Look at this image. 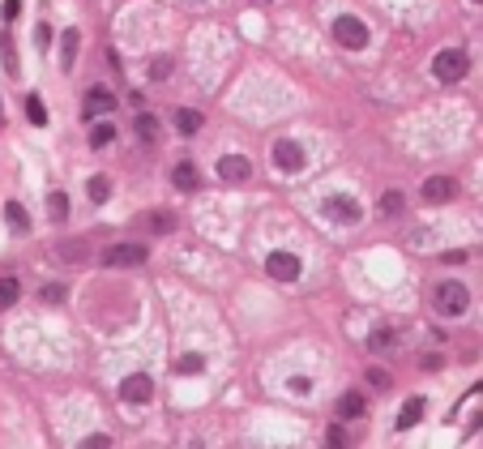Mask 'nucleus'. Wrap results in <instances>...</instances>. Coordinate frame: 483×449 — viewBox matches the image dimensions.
<instances>
[{
  "mask_svg": "<svg viewBox=\"0 0 483 449\" xmlns=\"http://www.w3.org/2000/svg\"><path fill=\"white\" fill-rule=\"evenodd\" d=\"M176 368H180V373H201V368H205V360H201V355H180V360H176Z\"/></svg>",
  "mask_w": 483,
  "mask_h": 449,
  "instance_id": "29",
  "label": "nucleus"
},
{
  "mask_svg": "<svg viewBox=\"0 0 483 449\" xmlns=\"http://www.w3.org/2000/svg\"><path fill=\"white\" fill-rule=\"evenodd\" d=\"M467 73H471V56H467L462 47H445V51L432 56V77H437L441 86H454V81H462Z\"/></svg>",
  "mask_w": 483,
  "mask_h": 449,
  "instance_id": "1",
  "label": "nucleus"
},
{
  "mask_svg": "<svg viewBox=\"0 0 483 449\" xmlns=\"http://www.w3.org/2000/svg\"><path fill=\"white\" fill-rule=\"evenodd\" d=\"M111 141H116V124H111V120H103V124L90 128V146H94V150H103V146H111Z\"/></svg>",
  "mask_w": 483,
  "mask_h": 449,
  "instance_id": "18",
  "label": "nucleus"
},
{
  "mask_svg": "<svg viewBox=\"0 0 483 449\" xmlns=\"http://www.w3.org/2000/svg\"><path fill=\"white\" fill-rule=\"evenodd\" d=\"M334 39L347 47V51H364L368 47V26L360 21V17H351V13H342L338 21H334Z\"/></svg>",
  "mask_w": 483,
  "mask_h": 449,
  "instance_id": "3",
  "label": "nucleus"
},
{
  "mask_svg": "<svg viewBox=\"0 0 483 449\" xmlns=\"http://www.w3.org/2000/svg\"><path fill=\"white\" fill-rule=\"evenodd\" d=\"M120 398H124L128 407H146V403L154 398V385H150V377H146V373H133V377H124V381H120Z\"/></svg>",
  "mask_w": 483,
  "mask_h": 449,
  "instance_id": "9",
  "label": "nucleus"
},
{
  "mask_svg": "<svg viewBox=\"0 0 483 449\" xmlns=\"http://www.w3.org/2000/svg\"><path fill=\"white\" fill-rule=\"evenodd\" d=\"M287 385H291V394H300V398H304V394H312V381H308V377H291Z\"/></svg>",
  "mask_w": 483,
  "mask_h": 449,
  "instance_id": "32",
  "label": "nucleus"
},
{
  "mask_svg": "<svg viewBox=\"0 0 483 449\" xmlns=\"http://www.w3.org/2000/svg\"><path fill=\"white\" fill-rule=\"evenodd\" d=\"M26 120H30L34 128H43V124H47V107H43V99H39V94H30V99H26Z\"/></svg>",
  "mask_w": 483,
  "mask_h": 449,
  "instance_id": "22",
  "label": "nucleus"
},
{
  "mask_svg": "<svg viewBox=\"0 0 483 449\" xmlns=\"http://www.w3.org/2000/svg\"><path fill=\"white\" fill-rule=\"evenodd\" d=\"M111 445V437L107 433H94V437H86V449H107Z\"/></svg>",
  "mask_w": 483,
  "mask_h": 449,
  "instance_id": "33",
  "label": "nucleus"
},
{
  "mask_svg": "<svg viewBox=\"0 0 483 449\" xmlns=\"http://www.w3.org/2000/svg\"><path fill=\"white\" fill-rule=\"evenodd\" d=\"M265 270H270V278L274 283H300V257L295 253H270L265 257Z\"/></svg>",
  "mask_w": 483,
  "mask_h": 449,
  "instance_id": "8",
  "label": "nucleus"
},
{
  "mask_svg": "<svg viewBox=\"0 0 483 449\" xmlns=\"http://www.w3.org/2000/svg\"><path fill=\"white\" fill-rule=\"evenodd\" d=\"M107 111H116V94H111L107 86H90L86 99H81V116H86V120H103Z\"/></svg>",
  "mask_w": 483,
  "mask_h": 449,
  "instance_id": "7",
  "label": "nucleus"
},
{
  "mask_svg": "<svg viewBox=\"0 0 483 449\" xmlns=\"http://www.w3.org/2000/svg\"><path fill=\"white\" fill-rule=\"evenodd\" d=\"M171 77V56H154L150 60V81H167Z\"/></svg>",
  "mask_w": 483,
  "mask_h": 449,
  "instance_id": "27",
  "label": "nucleus"
},
{
  "mask_svg": "<svg viewBox=\"0 0 483 449\" xmlns=\"http://www.w3.org/2000/svg\"><path fill=\"white\" fill-rule=\"evenodd\" d=\"M218 176H223L227 184H240V180L253 176V163H248L244 154H223V158H218Z\"/></svg>",
  "mask_w": 483,
  "mask_h": 449,
  "instance_id": "11",
  "label": "nucleus"
},
{
  "mask_svg": "<svg viewBox=\"0 0 483 449\" xmlns=\"http://www.w3.org/2000/svg\"><path fill=\"white\" fill-rule=\"evenodd\" d=\"M56 253H60V261H68V266L86 261V244H81V240H64V244H56Z\"/></svg>",
  "mask_w": 483,
  "mask_h": 449,
  "instance_id": "21",
  "label": "nucleus"
},
{
  "mask_svg": "<svg viewBox=\"0 0 483 449\" xmlns=\"http://www.w3.org/2000/svg\"><path fill=\"white\" fill-rule=\"evenodd\" d=\"M137 137H141L146 146H154V141H158V120H154L150 111H141V116H137Z\"/></svg>",
  "mask_w": 483,
  "mask_h": 449,
  "instance_id": "17",
  "label": "nucleus"
},
{
  "mask_svg": "<svg viewBox=\"0 0 483 449\" xmlns=\"http://www.w3.org/2000/svg\"><path fill=\"white\" fill-rule=\"evenodd\" d=\"M304 163H308V154H304V146L300 141H291V137H283V141H274V167L278 171H304Z\"/></svg>",
  "mask_w": 483,
  "mask_h": 449,
  "instance_id": "5",
  "label": "nucleus"
},
{
  "mask_svg": "<svg viewBox=\"0 0 483 449\" xmlns=\"http://www.w3.org/2000/svg\"><path fill=\"white\" fill-rule=\"evenodd\" d=\"M458 197V180L454 176H428L424 180V201L428 206H445V201H454Z\"/></svg>",
  "mask_w": 483,
  "mask_h": 449,
  "instance_id": "10",
  "label": "nucleus"
},
{
  "mask_svg": "<svg viewBox=\"0 0 483 449\" xmlns=\"http://www.w3.org/2000/svg\"><path fill=\"white\" fill-rule=\"evenodd\" d=\"M330 445H347V428H342V424L330 428Z\"/></svg>",
  "mask_w": 483,
  "mask_h": 449,
  "instance_id": "35",
  "label": "nucleus"
},
{
  "mask_svg": "<svg viewBox=\"0 0 483 449\" xmlns=\"http://www.w3.org/2000/svg\"><path fill=\"white\" fill-rule=\"evenodd\" d=\"M321 214H325L330 223H342V227H355V223L364 218V210H360L355 197H330V201L321 206Z\"/></svg>",
  "mask_w": 483,
  "mask_h": 449,
  "instance_id": "6",
  "label": "nucleus"
},
{
  "mask_svg": "<svg viewBox=\"0 0 483 449\" xmlns=\"http://www.w3.org/2000/svg\"><path fill=\"white\" fill-rule=\"evenodd\" d=\"M176 128H180L184 137H193V133L201 128V111H193V107H180V111H176Z\"/></svg>",
  "mask_w": 483,
  "mask_h": 449,
  "instance_id": "15",
  "label": "nucleus"
},
{
  "mask_svg": "<svg viewBox=\"0 0 483 449\" xmlns=\"http://www.w3.org/2000/svg\"><path fill=\"white\" fill-rule=\"evenodd\" d=\"M43 300H47V304H60V300H64V287H60V283H47V287H43Z\"/></svg>",
  "mask_w": 483,
  "mask_h": 449,
  "instance_id": "31",
  "label": "nucleus"
},
{
  "mask_svg": "<svg viewBox=\"0 0 483 449\" xmlns=\"http://www.w3.org/2000/svg\"><path fill=\"white\" fill-rule=\"evenodd\" d=\"M17 296H21V283H17V278H0V313H4L9 304H17Z\"/></svg>",
  "mask_w": 483,
  "mask_h": 449,
  "instance_id": "24",
  "label": "nucleus"
},
{
  "mask_svg": "<svg viewBox=\"0 0 483 449\" xmlns=\"http://www.w3.org/2000/svg\"><path fill=\"white\" fill-rule=\"evenodd\" d=\"M432 300H437V308H441L445 317H462V313L471 308V291H467L462 283H437Z\"/></svg>",
  "mask_w": 483,
  "mask_h": 449,
  "instance_id": "2",
  "label": "nucleus"
},
{
  "mask_svg": "<svg viewBox=\"0 0 483 449\" xmlns=\"http://www.w3.org/2000/svg\"><path fill=\"white\" fill-rule=\"evenodd\" d=\"M4 218H9V227H13V231H26V227H30V218H26V210H21L17 201H9V206H4Z\"/></svg>",
  "mask_w": 483,
  "mask_h": 449,
  "instance_id": "26",
  "label": "nucleus"
},
{
  "mask_svg": "<svg viewBox=\"0 0 483 449\" xmlns=\"http://www.w3.org/2000/svg\"><path fill=\"white\" fill-rule=\"evenodd\" d=\"M368 347H372V351H385V347H394V334H390V330H372Z\"/></svg>",
  "mask_w": 483,
  "mask_h": 449,
  "instance_id": "28",
  "label": "nucleus"
},
{
  "mask_svg": "<svg viewBox=\"0 0 483 449\" xmlns=\"http://www.w3.org/2000/svg\"><path fill=\"white\" fill-rule=\"evenodd\" d=\"M146 244H137V240H120V244H111L107 253H103V266H111V270H128V266H141L146 261Z\"/></svg>",
  "mask_w": 483,
  "mask_h": 449,
  "instance_id": "4",
  "label": "nucleus"
},
{
  "mask_svg": "<svg viewBox=\"0 0 483 449\" xmlns=\"http://www.w3.org/2000/svg\"><path fill=\"white\" fill-rule=\"evenodd\" d=\"M475 4H483V0H475Z\"/></svg>",
  "mask_w": 483,
  "mask_h": 449,
  "instance_id": "37",
  "label": "nucleus"
},
{
  "mask_svg": "<svg viewBox=\"0 0 483 449\" xmlns=\"http://www.w3.org/2000/svg\"><path fill=\"white\" fill-rule=\"evenodd\" d=\"M338 415H342V420H360V415H364V394H355V390L342 394V398H338Z\"/></svg>",
  "mask_w": 483,
  "mask_h": 449,
  "instance_id": "14",
  "label": "nucleus"
},
{
  "mask_svg": "<svg viewBox=\"0 0 483 449\" xmlns=\"http://www.w3.org/2000/svg\"><path fill=\"white\" fill-rule=\"evenodd\" d=\"M60 43H64V47H60V64L68 69V64L77 60V43H81V34H77V30H68V34H64Z\"/></svg>",
  "mask_w": 483,
  "mask_h": 449,
  "instance_id": "23",
  "label": "nucleus"
},
{
  "mask_svg": "<svg viewBox=\"0 0 483 449\" xmlns=\"http://www.w3.org/2000/svg\"><path fill=\"white\" fill-rule=\"evenodd\" d=\"M420 420H424V398H407L402 411H398V428L407 433V428H415Z\"/></svg>",
  "mask_w": 483,
  "mask_h": 449,
  "instance_id": "13",
  "label": "nucleus"
},
{
  "mask_svg": "<svg viewBox=\"0 0 483 449\" xmlns=\"http://www.w3.org/2000/svg\"><path fill=\"white\" fill-rule=\"evenodd\" d=\"M253 4H274V0H253Z\"/></svg>",
  "mask_w": 483,
  "mask_h": 449,
  "instance_id": "36",
  "label": "nucleus"
},
{
  "mask_svg": "<svg viewBox=\"0 0 483 449\" xmlns=\"http://www.w3.org/2000/svg\"><path fill=\"white\" fill-rule=\"evenodd\" d=\"M402 210H407V197H402V193H385V197H381V214H385V218H394V214H402Z\"/></svg>",
  "mask_w": 483,
  "mask_h": 449,
  "instance_id": "25",
  "label": "nucleus"
},
{
  "mask_svg": "<svg viewBox=\"0 0 483 449\" xmlns=\"http://www.w3.org/2000/svg\"><path fill=\"white\" fill-rule=\"evenodd\" d=\"M0 13H4V21H13V17L21 13V0H4V9H0Z\"/></svg>",
  "mask_w": 483,
  "mask_h": 449,
  "instance_id": "34",
  "label": "nucleus"
},
{
  "mask_svg": "<svg viewBox=\"0 0 483 449\" xmlns=\"http://www.w3.org/2000/svg\"><path fill=\"white\" fill-rule=\"evenodd\" d=\"M368 385H377V390H390L394 381H390V373H385V368H372V373H368Z\"/></svg>",
  "mask_w": 483,
  "mask_h": 449,
  "instance_id": "30",
  "label": "nucleus"
},
{
  "mask_svg": "<svg viewBox=\"0 0 483 449\" xmlns=\"http://www.w3.org/2000/svg\"><path fill=\"white\" fill-rule=\"evenodd\" d=\"M68 210H73V206H68V193H60V188H56V193H47V214H51L56 223H64V218H68Z\"/></svg>",
  "mask_w": 483,
  "mask_h": 449,
  "instance_id": "16",
  "label": "nucleus"
},
{
  "mask_svg": "<svg viewBox=\"0 0 483 449\" xmlns=\"http://www.w3.org/2000/svg\"><path fill=\"white\" fill-rule=\"evenodd\" d=\"M146 227H150L154 236H167V231L176 227V214H167V210H150V218H146Z\"/></svg>",
  "mask_w": 483,
  "mask_h": 449,
  "instance_id": "20",
  "label": "nucleus"
},
{
  "mask_svg": "<svg viewBox=\"0 0 483 449\" xmlns=\"http://www.w3.org/2000/svg\"><path fill=\"white\" fill-rule=\"evenodd\" d=\"M86 193H90V201H94V206H103V201L111 197V180H107V176H90Z\"/></svg>",
  "mask_w": 483,
  "mask_h": 449,
  "instance_id": "19",
  "label": "nucleus"
},
{
  "mask_svg": "<svg viewBox=\"0 0 483 449\" xmlns=\"http://www.w3.org/2000/svg\"><path fill=\"white\" fill-rule=\"evenodd\" d=\"M171 184H176L180 193H193V188L201 184V176H197L193 163H176V167H171Z\"/></svg>",
  "mask_w": 483,
  "mask_h": 449,
  "instance_id": "12",
  "label": "nucleus"
}]
</instances>
